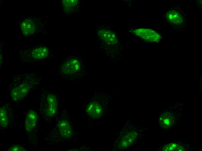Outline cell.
Segmentation results:
<instances>
[{"label": "cell", "mask_w": 202, "mask_h": 151, "mask_svg": "<svg viewBox=\"0 0 202 151\" xmlns=\"http://www.w3.org/2000/svg\"><path fill=\"white\" fill-rule=\"evenodd\" d=\"M39 80L36 75L26 72L14 76L12 79L11 98L14 101L21 100L28 94L30 88Z\"/></svg>", "instance_id": "obj_1"}, {"label": "cell", "mask_w": 202, "mask_h": 151, "mask_svg": "<svg viewBox=\"0 0 202 151\" xmlns=\"http://www.w3.org/2000/svg\"><path fill=\"white\" fill-rule=\"evenodd\" d=\"M86 71L81 59L77 57H69L62 63L59 71L62 78L71 81H78L85 75Z\"/></svg>", "instance_id": "obj_2"}, {"label": "cell", "mask_w": 202, "mask_h": 151, "mask_svg": "<svg viewBox=\"0 0 202 151\" xmlns=\"http://www.w3.org/2000/svg\"><path fill=\"white\" fill-rule=\"evenodd\" d=\"M20 55L22 60L30 62L47 58L49 51L46 46L39 45L22 50Z\"/></svg>", "instance_id": "obj_3"}, {"label": "cell", "mask_w": 202, "mask_h": 151, "mask_svg": "<svg viewBox=\"0 0 202 151\" xmlns=\"http://www.w3.org/2000/svg\"><path fill=\"white\" fill-rule=\"evenodd\" d=\"M40 105L44 106L48 116H52L56 113L58 103L57 98L54 95L51 93L47 94L45 98L42 99Z\"/></svg>", "instance_id": "obj_4"}, {"label": "cell", "mask_w": 202, "mask_h": 151, "mask_svg": "<svg viewBox=\"0 0 202 151\" xmlns=\"http://www.w3.org/2000/svg\"><path fill=\"white\" fill-rule=\"evenodd\" d=\"M134 32L138 36L149 42H158L161 38V35L154 30L149 28H140L135 30Z\"/></svg>", "instance_id": "obj_5"}, {"label": "cell", "mask_w": 202, "mask_h": 151, "mask_svg": "<svg viewBox=\"0 0 202 151\" xmlns=\"http://www.w3.org/2000/svg\"><path fill=\"white\" fill-rule=\"evenodd\" d=\"M38 24L36 19L28 17L23 20L20 24V28L23 34L25 36L35 34L38 29Z\"/></svg>", "instance_id": "obj_6"}, {"label": "cell", "mask_w": 202, "mask_h": 151, "mask_svg": "<svg viewBox=\"0 0 202 151\" xmlns=\"http://www.w3.org/2000/svg\"><path fill=\"white\" fill-rule=\"evenodd\" d=\"M165 15L167 20L172 24L178 25L182 24L184 22L185 16L179 11L175 9L168 10Z\"/></svg>", "instance_id": "obj_7"}, {"label": "cell", "mask_w": 202, "mask_h": 151, "mask_svg": "<svg viewBox=\"0 0 202 151\" xmlns=\"http://www.w3.org/2000/svg\"><path fill=\"white\" fill-rule=\"evenodd\" d=\"M98 36L103 42L108 44H114L117 39L114 33L108 29H101L98 32Z\"/></svg>", "instance_id": "obj_8"}, {"label": "cell", "mask_w": 202, "mask_h": 151, "mask_svg": "<svg viewBox=\"0 0 202 151\" xmlns=\"http://www.w3.org/2000/svg\"><path fill=\"white\" fill-rule=\"evenodd\" d=\"M174 120L175 118L173 114L168 112L163 113L158 119L159 123L163 129H168L172 127Z\"/></svg>", "instance_id": "obj_9"}, {"label": "cell", "mask_w": 202, "mask_h": 151, "mask_svg": "<svg viewBox=\"0 0 202 151\" xmlns=\"http://www.w3.org/2000/svg\"><path fill=\"white\" fill-rule=\"evenodd\" d=\"M102 111L101 105L95 101L90 102L86 108V112L88 115L93 118H100L102 115Z\"/></svg>", "instance_id": "obj_10"}, {"label": "cell", "mask_w": 202, "mask_h": 151, "mask_svg": "<svg viewBox=\"0 0 202 151\" xmlns=\"http://www.w3.org/2000/svg\"><path fill=\"white\" fill-rule=\"evenodd\" d=\"M37 120V116L36 112L33 110H30L26 115L25 128L26 131L30 132L33 129L36 125Z\"/></svg>", "instance_id": "obj_11"}, {"label": "cell", "mask_w": 202, "mask_h": 151, "mask_svg": "<svg viewBox=\"0 0 202 151\" xmlns=\"http://www.w3.org/2000/svg\"><path fill=\"white\" fill-rule=\"evenodd\" d=\"M61 4L64 11L66 15L76 11L80 6L78 0H63L61 2Z\"/></svg>", "instance_id": "obj_12"}, {"label": "cell", "mask_w": 202, "mask_h": 151, "mask_svg": "<svg viewBox=\"0 0 202 151\" xmlns=\"http://www.w3.org/2000/svg\"><path fill=\"white\" fill-rule=\"evenodd\" d=\"M58 128L61 135L65 138H69L72 134L71 126L66 120L60 121L58 123Z\"/></svg>", "instance_id": "obj_13"}, {"label": "cell", "mask_w": 202, "mask_h": 151, "mask_svg": "<svg viewBox=\"0 0 202 151\" xmlns=\"http://www.w3.org/2000/svg\"><path fill=\"white\" fill-rule=\"evenodd\" d=\"M10 112L8 107L5 106H2L0 110V124L1 127L3 128L8 126L10 121Z\"/></svg>", "instance_id": "obj_14"}, {"label": "cell", "mask_w": 202, "mask_h": 151, "mask_svg": "<svg viewBox=\"0 0 202 151\" xmlns=\"http://www.w3.org/2000/svg\"><path fill=\"white\" fill-rule=\"evenodd\" d=\"M137 135V133L134 131L128 132L120 141L121 147L126 148L131 145L135 140Z\"/></svg>", "instance_id": "obj_15"}, {"label": "cell", "mask_w": 202, "mask_h": 151, "mask_svg": "<svg viewBox=\"0 0 202 151\" xmlns=\"http://www.w3.org/2000/svg\"><path fill=\"white\" fill-rule=\"evenodd\" d=\"M162 150L165 151H182L185 150L184 147L182 145L174 143H172L165 145Z\"/></svg>", "instance_id": "obj_16"}, {"label": "cell", "mask_w": 202, "mask_h": 151, "mask_svg": "<svg viewBox=\"0 0 202 151\" xmlns=\"http://www.w3.org/2000/svg\"><path fill=\"white\" fill-rule=\"evenodd\" d=\"M11 151H26V150L22 146L19 145H13L11 146L8 150Z\"/></svg>", "instance_id": "obj_17"}]
</instances>
